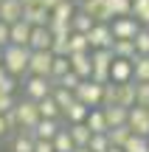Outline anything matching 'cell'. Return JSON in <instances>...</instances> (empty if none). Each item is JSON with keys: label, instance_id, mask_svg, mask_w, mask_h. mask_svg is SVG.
<instances>
[{"label": "cell", "instance_id": "obj_1", "mask_svg": "<svg viewBox=\"0 0 149 152\" xmlns=\"http://www.w3.org/2000/svg\"><path fill=\"white\" fill-rule=\"evenodd\" d=\"M28 59H31V48L28 45H6L3 48V68L11 76H28Z\"/></svg>", "mask_w": 149, "mask_h": 152}, {"label": "cell", "instance_id": "obj_2", "mask_svg": "<svg viewBox=\"0 0 149 152\" xmlns=\"http://www.w3.org/2000/svg\"><path fill=\"white\" fill-rule=\"evenodd\" d=\"M90 59H93V73H90V79L99 82V85H107V82H110V65H113V59H116L113 48H93L90 51Z\"/></svg>", "mask_w": 149, "mask_h": 152}, {"label": "cell", "instance_id": "obj_3", "mask_svg": "<svg viewBox=\"0 0 149 152\" xmlns=\"http://www.w3.org/2000/svg\"><path fill=\"white\" fill-rule=\"evenodd\" d=\"M14 113H17V118H20V130H34L37 127V121L42 118L39 115V107H37V102L34 99H23V102H17L14 104Z\"/></svg>", "mask_w": 149, "mask_h": 152}, {"label": "cell", "instance_id": "obj_4", "mask_svg": "<svg viewBox=\"0 0 149 152\" xmlns=\"http://www.w3.org/2000/svg\"><path fill=\"white\" fill-rule=\"evenodd\" d=\"M101 96H104V85L93 79H82V85L76 87V99L87 107H101Z\"/></svg>", "mask_w": 149, "mask_h": 152}, {"label": "cell", "instance_id": "obj_5", "mask_svg": "<svg viewBox=\"0 0 149 152\" xmlns=\"http://www.w3.org/2000/svg\"><path fill=\"white\" fill-rule=\"evenodd\" d=\"M23 90H25L28 99L39 102V99H45L51 90H54V82H51L48 76H34V73H28L25 82H23Z\"/></svg>", "mask_w": 149, "mask_h": 152}, {"label": "cell", "instance_id": "obj_6", "mask_svg": "<svg viewBox=\"0 0 149 152\" xmlns=\"http://www.w3.org/2000/svg\"><path fill=\"white\" fill-rule=\"evenodd\" d=\"M79 9L84 11V14H90L96 23H113V9H110V0H79Z\"/></svg>", "mask_w": 149, "mask_h": 152}, {"label": "cell", "instance_id": "obj_7", "mask_svg": "<svg viewBox=\"0 0 149 152\" xmlns=\"http://www.w3.org/2000/svg\"><path fill=\"white\" fill-rule=\"evenodd\" d=\"M110 28H113V39H135V34L141 31V23L132 14L129 17H113Z\"/></svg>", "mask_w": 149, "mask_h": 152}, {"label": "cell", "instance_id": "obj_8", "mask_svg": "<svg viewBox=\"0 0 149 152\" xmlns=\"http://www.w3.org/2000/svg\"><path fill=\"white\" fill-rule=\"evenodd\" d=\"M127 127L135 132V135H146L149 138V107H129V118H127Z\"/></svg>", "mask_w": 149, "mask_h": 152}, {"label": "cell", "instance_id": "obj_9", "mask_svg": "<svg viewBox=\"0 0 149 152\" xmlns=\"http://www.w3.org/2000/svg\"><path fill=\"white\" fill-rule=\"evenodd\" d=\"M51 65H54V54H51V51H31L28 73H34V76H48V79H51Z\"/></svg>", "mask_w": 149, "mask_h": 152}, {"label": "cell", "instance_id": "obj_10", "mask_svg": "<svg viewBox=\"0 0 149 152\" xmlns=\"http://www.w3.org/2000/svg\"><path fill=\"white\" fill-rule=\"evenodd\" d=\"M87 39H90V51L93 48H113V28H110V23H96V26L87 31Z\"/></svg>", "mask_w": 149, "mask_h": 152}, {"label": "cell", "instance_id": "obj_11", "mask_svg": "<svg viewBox=\"0 0 149 152\" xmlns=\"http://www.w3.org/2000/svg\"><path fill=\"white\" fill-rule=\"evenodd\" d=\"M23 20H25V23H31V26H48L51 11L42 6V0H37V3L23 6Z\"/></svg>", "mask_w": 149, "mask_h": 152}, {"label": "cell", "instance_id": "obj_12", "mask_svg": "<svg viewBox=\"0 0 149 152\" xmlns=\"http://www.w3.org/2000/svg\"><path fill=\"white\" fill-rule=\"evenodd\" d=\"M51 42H54V34H51L48 26H34L31 28V39H28V48L31 51H51Z\"/></svg>", "mask_w": 149, "mask_h": 152}, {"label": "cell", "instance_id": "obj_13", "mask_svg": "<svg viewBox=\"0 0 149 152\" xmlns=\"http://www.w3.org/2000/svg\"><path fill=\"white\" fill-rule=\"evenodd\" d=\"M71 59V71H76L82 79H90L93 73V59H90V51H76V54H68Z\"/></svg>", "mask_w": 149, "mask_h": 152}, {"label": "cell", "instance_id": "obj_14", "mask_svg": "<svg viewBox=\"0 0 149 152\" xmlns=\"http://www.w3.org/2000/svg\"><path fill=\"white\" fill-rule=\"evenodd\" d=\"M31 23H25V20H17V23H11L9 26V42L11 45H28V39H31Z\"/></svg>", "mask_w": 149, "mask_h": 152}, {"label": "cell", "instance_id": "obj_15", "mask_svg": "<svg viewBox=\"0 0 149 152\" xmlns=\"http://www.w3.org/2000/svg\"><path fill=\"white\" fill-rule=\"evenodd\" d=\"M110 79L113 82H132V59H121V56H116L110 65Z\"/></svg>", "mask_w": 149, "mask_h": 152}, {"label": "cell", "instance_id": "obj_16", "mask_svg": "<svg viewBox=\"0 0 149 152\" xmlns=\"http://www.w3.org/2000/svg\"><path fill=\"white\" fill-rule=\"evenodd\" d=\"M34 130H17L14 138H11V152H34Z\"/></svg>", "mask_w": 149, "mask_h": 152}, {"label": "cell", "instance_id": "obj_17", "mask_svg": "<svg viewBox=\"0 0 149 152\" xmlns=\"http://www.w3.org/2000/svg\"><path fill=\"white\" fill-rule=\"evenodd\" d=\"M0 20L9 23V26L23 20V3L20 0H0Z\"/></svg>", "mask_w": 149, "mask_h": 152}, {"label": "cell", "instance_id": "obj_18", "mask_svg": "<svg viewBox=\"0 0 149 152\" xmlns=\"http://www.w3.org/2000/svg\"><path fill=\"white\" fill-rule=\"evenodd\" d=\"M101 110H104L107 127H121V124H127V118H129V107H121V104H107V107H101Z\"/></svg>", "mask_w": 149, "mask_h": 152}, {"label": "cell", "instance_id": "obj_19", "mask_svg": "<svg viewBox=\"0 0 149 152\" xmlns=\"http://www.w3.org/2000/svg\"><path fill=\"white\" fill-rule=\"evenodd\" d=\"M62 130V121L59 118H39L37 127H34V135L37 138H45V141H54V135Z\"/></svg>", "mask_w": 149, "mask_h": 152}, {"label": "cell", "instance_id": "obj_20", "mask_svg": "<svg viewBox=\"0 0 149 152\" xmlns=\"http://www.w3.org/2000/svg\"><path fill=\"white\" fill-rule=\"evenodd\" d=\"M87 115H90V107H87V104H82V102L76 99V102H73L71 107L62 113V118H65L68 124H79V121H87Z\"/></svg>", "mask_w": 149, "mask_h": 152}, {"label": "cell", "instance_id": "obj_21", "mask_svg": "<svg viewBox=\"0 0 149 152\" xmlns=\"http://www.w3.org/2000/svg\"><path fill=\"white\" fill-rule=\"evenodd\" d=\"M132 79L135 82H149V54H135L132 56Z\"/></svg>", "mask_w": 149, "mask_h": 152}, {"label": "cell", "instance_id": "obj_22", "mask_svg": "<svg viewBox=\"0 0 149 152\" xmlns=\"http://www.w3.org/2000/svg\"><path fill=\"white\" fill-rule=\"evenodd\" d=\"M37 107H39V115H42V118H62V107L56 104V99L51 96V93L45 99H39Z\"/></svg>", "mask_w": 149, "mask_h": 152}, {"label": "cell", "instance_id": "obj_23", "mask_svg": "<svg viewBox=\"0 0 149 152\" xmlns=\"http://www.w3.org/2000/svg\"><path fill=\"white\" fill-rule=\"evenodd\" d=\"M76 9H73V0H59V3L51 9V20H59V23H71Z\"/></svg>", "mask_w": 149, "mask_h": 152}, {"label": "cell", "instance_id": "obj_24", "mask_svg": "<svg viewBox=\"0 0 149 152\" xmlns=\"http://www.w3.org/2000/svg\"><path fill=\"white\" fill-rule=\"evenodd\" d=\"M68 130H71V138H73V144L76 147H87L90 144V127L84 124V121H79V124H68Z\"/></svg>", "mask_w": 149, "mask_h": 152}, {"label": "cell", "instance_id": "obj_25", "mask_svg": "<svg viewBox=\"0 0 149 152\" xmlns=\"http://www.w3.org/2000/svg\"><path fill=\"white\" fill-rule=\"evenodd\" d=\"M84 124L90 127V132H107L110 127H107V118H104V110L101 107H90V115Z\"/></svg>", "mask_w": 149, "mask_h": 152}, {"label": "cell", "instance_id": "obj_26", "mask_svg": "<svg viewBox=\"0 0 149 152\" xmlns=\"http://www.w3.org/2000/svg\"><path fill=\"white\" fill-rule=\"evenodd\" d=\"M118 104H121V107H135V79L118 85Z\"/></svg>", "mask_w": 149, "mask_h": 152}, {"label": "cell", "instance_id": "obj_27", "mask_svg": "<svg viewBox=\"0 0 149 152\" xmlns=\"http://www.w3.org/2000/svg\"><path fill=\"white\" fill-rule=\"evenodd\" d=\"M54 149H56V152H73V149H76V144H73L71 130H68V127H62V130L54 135Z\"/></svg>", "mask_w": 149, "mask_h": 152}, {"label": "cell", "instance_id": "obj_28", "mask_svg": "<svg viewBox=\"0 0 149 152\" xmlns=\"http://www.w3.org/2000/svg\"><path fill=\"white\" fill-rule=\"evenodd\" d=\"M51 96L56 99V104L62 107V113H65V110L71 107L73 102H76V93H73V90H68V87H59V85H54V90H51Z\"/></svg>", "mask_w": 149, "mask_h": 152}, {"label": "cell", "instance_id": "obj_29", "mask_svg": "<svg viewBox=\"0 0 149 152\" xmlns=\"http://www.w3.org/2000/svg\"><path fill=\"white\" fill-rule=\"evenodd\" d=\"M93 26H96V20L90 14H84L82 9H79L76 14H73V20H71V28H73V31H79V34H87Z\"/></svg>", "mask_w": 149, "mask_h": 152}, {"label": "cell", "instance_id": "obj_30", "mask_svg": "<svg viewBox=\"0 0 149 152\" xmlns=\"http://www.w3.org/2000/svg\"><path fill=\"white\" fill-rule=\"evenodd\" d=\"M113 54L121 59H132L135 56V39H113Z\"/></svg>", "mask_w": 149, "mask_h": 152}, {"label": "cell", "instance_id": "obj_31", "mask_svg": "<svg viewBox=\"0 0 149 152\" xmlns=\"http://www.w3.org/2000/svg\"><path fill=\"white\" fill-rule=\"evenodd\" d=\"M129 135H132V130H129L127 124H121V127H110V130H107V138H110L113 147H124Z\"/></svg>", "mask_w": 149, "mask_h": 152}, {"label": "cell", "instance_id": "obj_32", "mask_svg": "<svg viewBox=\"0 0 149 152\" xmlns=\"http://www.w3.org/2000/svg\"><path fill=\"white\" fill-rule=\"evenodd\" d=\"M68 37H71V34H56V37H54V42H51V54H54V56H68V54H71Z\"/></svg>", "mask_w": 149, "mask_h": 152}, {"label": "cell", "instance_id": "obj_33", "mask_svg": "<svg viewBox=\"0 0 149 152\" xmlns=\"http://www.w3.org/2000/svg\"><path fill=\"white\" fill-rule=\"evenodd\" d=\"M68 71H71V59H68V56H54V65H51V82L62 79Z\"/></svg>", "mask_w": 149, "mask_h": 152}, {"label": "cell", "instance_id": "obj_34", "mask_svg": "<svg viewBox=\"0 0 149 152\" xmlns=\"http://www.w3.org/2000/svg\"><path fill=\"white\" fill-rule=\"evenodd\" d=\"M68 42H71V54H76V51H90V39H87V34L71 31V37H68Z\"/></svg>", "mask_w": 149, "mask_h": 152}, {"label": "cell", "instance_id": "obj_35", "mask_svg": "<svg viewBox=\"0 0 149 152\" xmlns=\"http://www.w3.org/2000/svg\"><path fill=\"white\" fill-rule=\"evenodd\" d=\"M146 147H149V138L146 135H135V132H132V135L127 138V144H124V152H144Z\"/></svg>", "mask_w": 149, "mask_h": 152}, {"label": "cell", "instance_id": "obj_36", "mask_svg": "<svg viewBox=\"0 0 149 152\" xmlns=\"http://www.w3.org/2000/svg\"><path fill=\"white\" fill-rule=\"evenodd\" d=\"M87 147L93 149V152H107V149L113 147V144H110V138H107V132H93V135H90V144H87Z\"/></svg>", "mask_w": 149, "mask_h": 152}, {"label": "cell", "instance_id": "obj_37", "mask_svg": "<svg viewBox=\"0 0 149 152\" xmlns=\"http://www.w3.org/2000/svg\"><path fill=\"white\" fill-rule=\"evenodd\" d=\"M54 85H59V87H68V90H73V93H76V87L82 85V76H79L76 71H68L65 76H62V79H56Z\"/></svg>", "mask_w": 149, "mask_h": 152}, {"label": "cell", "instance_id": "obj_38", "mask_svg": "<svg viewBox=\"0 0 149 152\" xmlns=\"http://www.w3.org/2000/svg\"><path fill=\"white\" fill-rule=\"evenodd\" d=\"M107 104H118V85L113 79L104 85V96H101V107H107Z\"/></svg>", "mask_w": 149, "mask_h": 152}, {"label": "cell", "instance_id": "obj_39", "mask_svg": "<svg viewBox=\"0 0 149 152\" xmlns=\"http://www.w3.org/2000/svg\"><path fill=\"white\" fill-rule=\"evenodd\" d=\"M110 9L116 17H129L132 14V0H110Z\"/></svg>", "mask_w": 149, "mask_h": 152}, {"label": "cell", "instance_id": "obj_40", "mask_svg": "<svg viewBox=\"0 0 149 152\" xmlns=\"http://www.w3.org/2000/svg\"><path fill=\"white\" fill-rule=\"evenodd\" d=\"M135 54H149V28H144V26L135 34Z\"/></svg>", "mask_w": 149, "mask_h": 152}, {"label": "cell", "instance_id": "obj_41", "mask_svg": "<svg viewBox=\"0 0 149 152\" xmlns=\"http://www.w3.org/2000/svg\"><path fill=\"white\" fill-rule=\"evenodd\" d=\"M135 104L149 107V82H135Z\"/></svg>", "mask_w": 149, "mask_h": 152}, {"label": "cell", "instance_id": "obj_42", "mask_svg": "<svg viewBox=\"0 0 149 152\" xmlns=\"http://www.w3.org/2000/svg\"><path fill=\"white\" fill-rule=\"evenodd\" d=\"M17 76H11L9 71H6L3 65H0V90H6V93H14V87H17Z\"/></svg>", "mask_w": 149, "mask_h": 152}, {"label": "cell", "instance_id": "obj_43", "mask_svg": "<svg viewBox=\"0 0 149 152\" xmlns=\"http://www.w3.org/2000/svg\"><path fill=\"white\" fill-rule=\"evenodd\" d=\"M17 104V99H14V93H6V90H0V113H9L11 107Z\"/></svg>", "mask_w": 149, "mask_h": 152}, {"label": "cell", "instance_id": "obj_44", "mask_svg": "<svg viewBox=\"0 0 149 152\" xmlns=\"http://www.w3.org/2000/svg\"><path fill=\"white\" fill-rule=\"evenodd\" d=\"M149 11V0H132V17L138 20L141 14H146Z\"/></svg>", "mask_w": 149, "mask_h": 152}, {"label": "cell", "instance_id": "obj_45", "mask_svg": "<svg viewBox=\"0 0 149 152\" xmlns=\"http://www.w3.org/2000/svg\"><path fill=\"white\" fill-rule=\"evenodd\" d=\"M3 115H6V124H9V130H11V132H17V130H20V118H17L14 107H11L9 113H3Z\"/></svg>", "mask_w": 149, "mask_h": 152}, {"label": "cell", "instance_id": "obj_46", "mask_svg": "<svg viewBox=\"0 0 149 152\" xmlns=\"http://www.w3.org/2000/svg\"><path fill=\"white\" fill-rule=\"evenodd\" d=\"M34 152H56V149H54V141L37 138V141H34Z\"/></svg>", "mask_w": 149, "mask_h": 152}, {"label": "cell", "instance_id": "obj_47", "mask_svg": "<svg viewBox=\"0 0 149 152\" xmlns=\"http://www.w3.org/2000/svg\"><path fill=\"white\" fill-rule=\"evenodd\" d=\"M9 45V23L0 20V48H6Z\"/></svg>", "mask_w": 149, "mask_h": 152}, {"label": "cell", "instance_id": "obj_48", "mask_svg": "<svg viewBox=\"0 0 149 152\" xmlns=\"http://www.w3.org/2000/svg\"><path fill=\"white\" fill-rule=\"evenodd\" d=\"M6 135H11V130H9V124H6V115L0 113V141H3Z\"/></svg>", "mask_w": 149, "mask_h": 152}, {"label": "cell", "instance_id": "obj_49", "mask_svg": "<svg viewBox=\"0 0 149 152\" xmlns=\"http://www.w3.org/2000/svg\"><path fill=\"white\" fill-rule=\"evenodd\" d=\"M138 23H141L144 28H149V11H146V14H141V17H138Z\"/></svg>", "mask_w": 149, "mask_h": 152}, {"label": "cell", "instance_id": "obj_50", "mask_svg": "<svg viewBox=\"0 0 149 152\" xmlns=\"http://www.w3.org/2000/svg\"><path fill=\"white\" fill-rule=\"evenodd\" d=\"M56 3H59V0H42V6H45V9H48V11H51V9H54V6H56Z\"/></svg>", "mask_w": 149, "mask_h": 152}, {"label": "cell", "instance_id": "obj_51", "mask_svg": "<svg viewBox=\"0 0 149 152\" xmlns=\"http://www.w3.org/2000/svg\"><path fill=\"white\" fill-rule=\"evenodd\" d=\"M73 152H93V149H90V147H76Z\"/></svg>", "mask_w": 149, "mask_h": 152}, {"label": "cell", "instance_id": "obj_52", "mask_svg": "<svg viewBox=\"0 0 149 152\" xmlns=\"http://www.w3.org/2000/svg\"><path fill=\"white\" fill-rule=\"evenodd\" d=\"M107 152H124V147H110Z\"/></svg>", "mask_w": 149, "mask_h": 152}, {"label": "cell", "instance_id": "obj_53", "mask_svg": "<svg viewBox=\"0 0 149 152\" xmlns=\"http://www.w3.org/2000/svg\"><path fill=\"white\" fill-rule=\"evenodd\" d=\"M20 3H23V6H28V3H37V0H20Z\"/></svg>", "mask_w": 149, "mask_h": 152}, {"label": "cell", "instance_id": "obj_54", "mask_svg": "<svg viewBox=\"0 0 149 152\" xmlns=\"http://www.w3.org/2000/svg\"><path fill=\"white\" fill-rule=\"evenodd\" d=\"M0 65H3V48H0Z\"/></svg>", "mask_w": 149, "mask_h": 152}, {"label": "cell", "instance_id": "obj_55", "mask_svg": "<svg viewBox=\"0 0 149 152\" xmlns=\"http://www.w3.org/2000/svg\"><path fill=\"white\" fill-rule=\"evenodd\" d=\"M144 152H149V147H146V149H144Z\"/></svg>", "mask_w": 149, "mask_h": 152}]
</instances>
